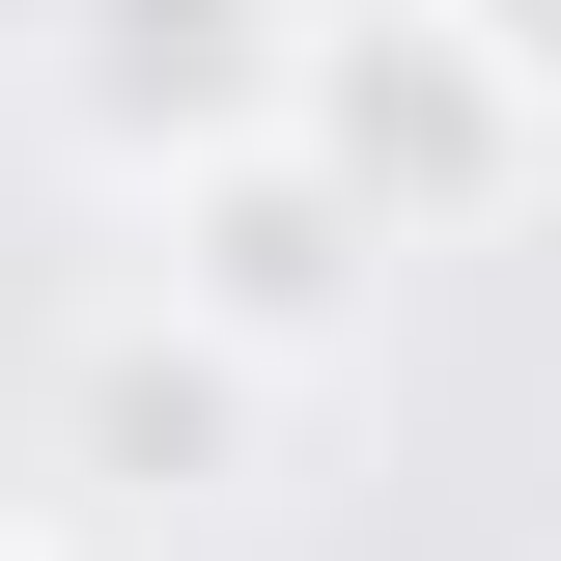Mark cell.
Returning a JSON list of instances; mask_svg holds the SVG:
<instances>
[{"label": "cell", "instance_id": "1", "mask_svg": "<svg viewBox=\"0 0 561 561\" xmlns=\"http://www.w3.org/2000/svg\"><path fill=\"white\" fill-rule=\"evenodd\" d=\"M280 140L337 169V225H365L393 280H421V253H478V225L561 169V113L478 57V28H449V0H393V28H309V113H280Z\"/></svg>", "mask_w": 561, "mask_h": 561}, {"label": "cell", "instance_id": "2", "mask_svg": "<svg viewBox=\"0 0 561 561\" xmlns=\"http://www.w3.org/2000/svg\"><path fill=\"white\" fill-rule=\"evenodd\" d=\"M309 113V0H57V140L113 197H197Z\"/></svg>", "mask_w": 561, "mask_h": 561}, {"label": "cell", "instance_id": "3", "mask_svg": "<svg viewBox=\"0 0 561 561\" xmlns=\"http://www.w3.org/2000/svg\"><path fill=\"white\" fill-rule=\"evenodd\" d=\"M140 225H169V280H140V309H197L253 393H309V365L393 309V253L337 225V169H309V140H253V169H197V197H140Z\"/></svg>", "mask_w": 561, "mask_h": 561}, {"label": "cell", "instance_id": "4", "mask_svg": "<svg viewBox=\"0 0 561 561\" xmlns=\"http://www.w3.org/2000/svg\"><path fill=\"white\" fill-rule=\"evenodd\" d=\"M57 449H84V478H140V505H225V478L280 449V393L197 337V309H113V337L57 365Z\"/></svg>", "mask_w": 561, "mask_h": 561}, {"label": "cell", "instance_id": "5", "mask_svg": "<svg viewBox=\"0 0 561 561\" xmlns=\"http://www.w3.org/2000/svg\"><path fill=\"white\" fill-rule=\"evenodd\" d=\"M449 28H478V57L534 84V113H561V0H449Z\"/></svg>", "mask_w": 561, "mask_h": 561}, {"label": "cell", "instance_id": "6", "mask_svg": "<svg viewBox=\"0 0 561 561\" xmlns=\"http://www.w3.org/2000/svg\"><path fill=\"white\" fill-rule=\"evenodd\" d=\"M0 561H57V534H28V505H0Z\"/></svg>", "mask_w": 561, "mask_h": 561}]
</instances>
